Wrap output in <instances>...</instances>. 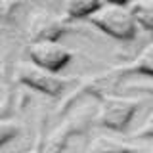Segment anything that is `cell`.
Here are the masks:
<instances>
[{
  "instance_id": "obj_1",
  "label": "cell",
  "mask_w": 153,
  "mask_h": 153,
  "mask_svg": "<svg viewBox=\"0 0 153 153\" xmlns=\"http://www.w3.org/2000/svg\"><path fill=\"white\" fill-rule=\"evenodd\" d=\"M98 98L94 113L96 126L107 128L113 132H123L128 128L134 115L142 107V98H130V96H115V94H100L98 90H90L86 94H92Z\"/></svg>"
},
{
  "instance_id": "obj_2",
  "label": "cell",
  "mask_w": 153,
  "mask_h": 153,
  "mask_svg": "<svg viewBox=\"0 0 153 153\" xmlns=\"http://www.w3.org/2000/svg\"><path fill=\"white\" fill-rule=\"evenodd\" d=\"M88 19L102 33L117 38V40H132L138 33V23L130 12V6L105 2Z\"/></svg>"
},
{
  "instance_id": "obj_3",
  "label": "cell",
  "mask_w": 153,
  "mask_h": 153,
  "mask_svg": "<svg viewBox=\"0 0 153 153\" xmlns=\"http://www.w3.org/2000/svg\"><path fill=\"white\" fill-rule=\"evenodd\" d=\"M94 109H80V111H73L61 121L57 126L44 138L40 149L42 153H63L67 143L71 142V138L80 136L94 124Z\"/></svg>"
},
{
  "instance_id": "obj_4",
  "label": "cell",
  "mask_w": 153,
  "mask_h": 153,
  "mask_svg": "<svg viewBox=\"0 0 153 153\" xmlns=\"http://www.w3.org/2000/svg\"><path fill=\"white\" fill-rule=\"evenodd\" d=\"M16 79L17 82L25 84L27 88L36 90L44 96H59L73 82V79L57 76V73H52L33 61H19L16 69Z\"/></svg>"
},
{
  "instance_id": "obj_5",
  "label": "cell",
  "mask_w": 153,
  "mask_h": 153,
  "mask_svg": "<svg viewBox=\"0 0 153 153\" xmlns=\"http://www.w3.org/2000/svg\"><path fill=\"white\" fill-rule=\"evenodd\" d=\"M124 75H147V76H153V40L134 57L130 63L121 65V67H113V69L105 71L102 75H96L94 79L88 80V82L80 84L79 92L88 90V88H98L100 84L109 82V80H113V79H121Z\"/></svg>"
},
{
  "instance_id": "obj_6",
  "label": "cell",
  "mask_w": 153,
  "mask_h": 153,
  "mask_svg": "<svg viewBox=\"0 0 153 153\" xmlns=\"http://www.w3.org/2000/svg\"><path fill=\"white\" fill-rule=\"evenodd\" d=\"M69 19L65 16L46 12V10H36L29 17L27 35L31 42H57V38L65 33Z\"/></svg>"
},
{
  "instance_id": "obj_7",
  "label": "cell",
  "mask_w": 153,
  "mask_h": 153,
  "mask_svg": "<svg viewBox=\"0 0 153 153\" xmlns=\"http://www.w3.org/2000/svg\"><path fill=\"white\" fill-rule=\"evenodd\" d=\"M29 57L33 63L44 67L52 73H57L73 59V52L57 42H31Z\"/></svg>"
},
{
  "instance_id": "obj_8",
  "label": "cell",
  "mask_w": 153,
  "mask_h": 153,
  "mask_svg": "<svg viewBox=\"0 0 153 153\" xmlns=\"http://www.w3.org/2000/svg\"><path fill=\"white\" fill-rule=\"evenodd\" d=\"M86 153H151L143 147H138L134 143L121 140L113 136H96L90 140Z\"/></svg>"
},
{
  "instance_id": "obj_9",
  "label": "cell",
  "mask_w": 153,
  "mask_h": 153,
  "mask_svg": "<svg viewBox=\"0 0 153 153\" xmlns=\"http://www.w3.org/2000/svg\"><path fill=\"white\" fill-rule=\"evenodd\" d=\"M105 4V0H65L63 16L67 19H88Z\"/></svg>"
},
{
  "instance_id": "obj_10",
  "label": "cell",
  "mask_w": 153,
  "mask_h": 153,
  "mask_svg": "<svg viewBox=\"0 0 153 153\" xmlns=\"http://www.w3.org/2000/svg\"><path fill=\"white\" fill-rule=\"evenodd\" d=\"M128 6L138 27L153 31V0H132Z\"/></svg>"
},
{
  "instance_id": "obj_11",
  "label": "cell",
  "mask_w": 153,
  "mask_h": 153,
  "mask_svg": "<svg viewBox=\"0 0 153 153\" xmlns=\"http://www.w3.org/2000/svg\"><path fill=\"white\" fill-rule=\"evenodd\" d=\"M21 123L16 121L12 117H0V147H4L6 143H10L12 140L21 134Z\"/></svg>"
},
{
  "instance_id": "obj_12",
  "label": "cell",
  "mask_w": 153,
  "mask_h": 153,
  "mask_svg": "<svg viewBox=\"0 0 153 153\" xmlns=\"http://www.w3.org/2000/svg\"><path fill=\"white\" fill-rule=\"evenodd\" d=\"M134 138H140V140H153V109L147 115V119L142 123V126L132 134Z\"/></svg>"
},
{
  "instance_id": "obj_13",
  "label": "cell",
  "mask_w": 153,
  "mask_h": 153,
  "mask_svg": "<svg viewBox=\"0 0 153 153\" xmlns=\"http://www.w3.org/2000/svg\"><path fill=\"white\" fill-rule=\"evenodd\" d=\"M10 109H12V96H4L0 102V117H10Z\"/></svg>"
},
{
  "instance_id": "obj_14",
  "label": "cell",
  "mask_w": 153,
  "mask_h": 153,
  "mask_svg": "<svg viewBox=\"0 0 153 153\" xmlns=\"http://www.w3.org/2000/svg\"><path fill=\"white\" fill-rule=\"evenodd\" d=\"M105 2H111V4H123V6H128L132 0H105Z\"/></svg>"
},
{
  "instance_id": "obj_15",
  "label": "cell",
  "mask_w": 153,
  "mask_h": 153,
  "mask_svg": "<svg viewBox=\"0 0 153 153\" xmlns=\"http://www.w3.org/2000/svg\"><path fill=\"white\" fill-rule=\"evenodd\" d=\"M27 153H42V149L38 147V149H33V151H27Z\"/></svg>"
},
{
  "instance_id": "obj_16",
  "label": "cell",
  "mask_w": 153,
  "mask_h": 153,
  "mask_svg": "<svg viewBox=\"0 0 153 153\" xmlns=\"http://www.w3.org/2000/svg\"><path fill=\"white\" fill-rule=\"evenodd\" d=\"M0 10H2V6H0Z\"/></svg>"
}]
</instances>
